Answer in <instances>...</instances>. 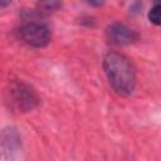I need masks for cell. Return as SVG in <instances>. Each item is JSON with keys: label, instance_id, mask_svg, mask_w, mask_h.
Masks as SVG:
<instances>
[{"label": "cell", "instance_id": "1", "mask_svg": "<svg viewBox=\"0 0 161 161\" xmlns=\"http://www.w3.org/2000/svg\"><path fill=\"white\" fill-rule=\"evenodd\" d=\"M103 68L109 84L119 96H128L136 86V72L132 62L123 54L108 52L103 58Z\"/></svg>", "mask_w": 161, "mask_h": 161}, {"label": "cell", "instance_id": "2", "mask_svg": "<svg viewBox=\"0 0 161 161\" xmlns=\"http://www.w3.org/2000/svg\"><path fill=\"white\" fill-rule=\"evenodd\" d=\"M9 99L19 112L31 111L39 104L36 92L25 83H14L9 91Z\"/></svg>", "mask_w": 161, "mask_h": 161}, {"label": "cell", "instance_id": "3", "mask_svg": "<svg viewBox=\"0 0 161 161\" xmlns=\"http://www.w3.org/2000/svg\"><path fill=\"white\" fill-rule=\"evenodd\" d=\"M16 31H18L19 38L24 43L31 47H36V48L45 47L47 44H49L52 39V31L49 26L42 23L30 21V23L23 24Z\"/></svg>", "mask_w": 161, "mask_h": 161}, {"label": "cell", "instance_id": "4", "mask_svg": "<svg viewBox=\"0 0 161 161\" xmlns=\"http://www.w3.org/2000/svg\"><path fill=\"white\" fill-rule=\"evenodd\" d=\"M107 36L108 39L117 45H126V44H131L137 39V33L132 29H130L128 26H126L125 24L121 23H113L111 24L107 30Z\"/></svg>", "mask_w": 161, "mask_h": 161}, {"label": "cell", "instance_id": "5", "mask_svg": "<svg viewBox=\"0 0 161 161\" xmlns=\"http://www.w3.org/2000/svg\"><path fill=\"white\" fill-rule=\"evenodd\" d=\"M148 19L151 23H153L155 25H160V5L158 3H156V5L150 10L148 13Z\"/></svg>", "mask_w": 161, "mask_h": 161}, {"label": "cell", "instance_id": "6", "mask_svg": "<svg viewBox=\"0 0 161 161\" xmlns=\"http://www.w3.org/2000/svg\"><path fill=\"white\" fill-rule=\"evenodd\" d=\"M87 4L93 5V6H101L103 4V0H84Z\"/></svg>", "mask_w": 161, "mask_h": 161}, {"label": "cell", "instance_id": "7", "mask_svg": "<svg viewBox=\"0 0 161 161\" xmlns=\"http://www.w3.org/2000/svg\"><path fill=\"white\" fill-rule=\"evenodd\" d=\"M40 1H42L43 5H45V6H48V8H49V6H53L54 4L58 3V0H40Z\"/></svg>", "mask_w": 161, "mask_h": 161}, {"label": "cell", "instance_id": "8", "mask_svg": "<svg viewBox=\"0 0 161 161\" xmlns=\"http://www.w3.org/2000/svg\"><path fill=\"white\" fill-rule=\"evenodd\" d=\"M10 3H11V0H0V9L6 8V6H8Z\"/></svg>", "mask_w": 161, "mask_h": 161}]
</instances>
